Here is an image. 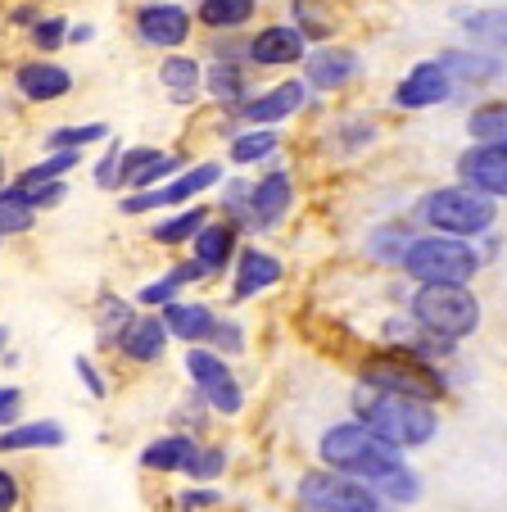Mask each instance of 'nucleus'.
<instances>
[{"label": "nucleus", "instance_id": "b1692460", "mask_svg": "<svg viewBox=\"0 0 507 512\" xmlns=\"http://www.w3.org/2000/svg\"><path fill=\"white\" fill-rule=\"evenodd\" d=\"M163 87H168V96L177 100V105H186V100H195V91H200V68L191 64V59H168V64L159 68Z\"/></svg>", "mask_w": 507, "mask_h": 512}, {"label": "nucleus", "instance_id": "c9c22d12", "mask_svg": "<svg viewBox=\"0 0 507 512\" xmlns=\"http://www.w3.org/2000/svg\"><path fill=\"white\" fill-rule=\"evenodd\" d=\"M100 309L109 313V322H105V327H100V345H109V340H118V331L127 327V318H132V309H127L123 300H114V295H105V300H100Z\"/></svg>", "mask_w": 507, "mask_h": 512}, {"label": "nucleus", "instance_id": "e433bc0d", "mask_svg": "<svg viewBox=\"0 0 507 512\" xmlns=\"http://www.w3.org/2000/svg\"><path fill=\"white\" fill-rule=\"evenodd\" d=\"M222 463H227V454H222V449H213V454H191L182 472H191V476H200V481H209V476L222 472Z\"/></svg>", "mask_w": 507, "mask_h": 512}, {"label": "nucleus", "instance_id": "f257e3e1", "mask_svg": "<svg viewBox=\"0 0 507 512\" xmlns=\"http://www.w3.org/2000/svg\"><path fill=\"white\" fill-rule=\"evenodd\" d=\"M322 458L331 467H340V472L363 476L376 494H385V499H394V503L417 499V481H412V472L403 467L399 449L385 445L381 435L367 431L363 422L331 426V431L322 435Z\"/></svg>", "mask_w": 507, "mask_h": 512}, {"label": "nucleus", "instance_id": "4468645a", "mask_svg": "<svg viewBox=\"0 0 507 512\" xmlns=\"http://www.w3.org/2000/svg\"><path fill=\"white\" fill-rule=\"evenodd\" d=\"M299 55H304V32L299 28H268L249 46L254 64H295Z\"/></svg>", "mask_w": 507, "mask_h": 512}, {"label": "nucleus", "instance_id": "6e6552de", "mask_svg": "<svg viewBox=\"0 0 507 512\" xmlns=\"http://www.w3.org/2000/svg\"><path fill=\"white\" fill-rule=\"evenodd\" d=\"M462 182H471L485 195H503L507 191V145L503 141H480L476 150L458 159Z\"/></svg>", "mask_w": 507, "mask_h": 512}, {"label": "nucleus", "instance_id": "7ed1b4c3", "mask_svg": "<svg viewBox=\"0 0 507 512\" xmlns=\"http://www.w3.org/2000/svg\"><path fill=\"white\" fill-rule=\"evenodd\" d=\"M426 290L412 295V313L426 331L444 340H458L471 336L480 327V304L471 290H462V281H421Z\"/></svg>", "mask_w": 507, "mask_h": 512}, {"label": "nucleus", "instance_id": "72a5a7b5", "mask_svg": "<svg viewBox=\"0 0 507 512\" xmlns=\"http://www.w3.org/2000/svg\"><path fill=\"white\" fill-rule=\"evenodd\" d=\"M100 136H109L105 123H87V127H59V132H50V145H59V150H77V145H87V141H100Z\"/></svg>", "mask_w": 507, "mask_h": 512}, {"label": "nucleus", "instance_id": "9d476101", "mask_svg": "<svg viewBox=\"0 0 507 512\" xmlns=\"http://www.w3.org/2000/svg\"><path fill=\"white\" fill-rule=\"evenodd\" d=\"M449 73H444V64H417L408 73V78L399 82V91H394V100H399L403 109H426V105H440V100H449Z\"/></svg>", "mask_w": 507, "mask_h": 512}, {"label": "nucleus", "instance_id": "2eb2a0df", "mask_svg": "<svg viewBox=\"0 0 507 512\" xmlns=\"http://www.w3.org/2000/svg\"><path fill=\"white\" fill-rule=\"evenodd\" d=\"M286 209H290V177L286 173L263 177V182L254 186V195H249V218H254L259 227L277 223Z\"/></svg>", "mask_w": 507, "mask_h": 512}, {"label": "nucleus", "instance_id": "c03bdc74", "mask_svg": "<svg viewBox=\"0 0 507 512\" xmlns=\"http://www.w3.org/2000/svg\"><path fill=\"white\" fill-rule=\"evenodd\" d=\"M0 345H5V336H0Z\"/></svg>", "mask_w": 507, "mask_h": 512}, {"label": "nucleus", "instance_id": "39448f33", "mask_svg": "<svg viewBox=\"0 0 507 512\" xmlns=\"http://www.w3.org/2000/svg\"><path fill=\"white\" fill-rule=\"evenodd\" d=\"M421 213H426V223L449 236H476L489 232V223H494V200L476 186H449V191L426 195Z\"/></svg>", "mask_w": 507, "mask_h": 512}, {"label": "nucleus", "instance_id": "4be33fe9", "mask_svg": "<svg viewBox=\"0 0 507 512\" xmlns=\"http://www.w3.org/2000/svg\"><path fill=\"white\" fill-rule=\"evenodd\" d=\"M227 254H231V227L204 223L200 232H195V263H200L204 272H218L222 263H227Z\"/></svg>", "mask_w": 507, "mask_h": 512}, {"label": "nucleus", "instance_id": "bb28decb", "mask_svg": "<svg viewBox=\"0 0 507 512\" xmlns=\"http://www.w3.org/2000/svg\"><path fill=\"white\" fill-rule=\"evenodd\" d=\"M440 64H444V68H458L462 78H476V82H485V78H494V73H503V59H480V55H462V50H449Z\"/></svg>", "mask_w": 507, "mask_h": 512}, {"label": "nucleus", "instance_id": "58836bf2", "mask_svg": "<svg viewBox=\"0 0 507 512\" xmlns=\"http://www.w3.org/2000/svg\"><path fill=\"white\" fill-rule=\"evenodd\" d=\"M32 41H37L41 50H55L59 41H64V19H46V23H37V32H32Z\"/></svg>", "mask_w": 507, "mask_h": 512}, {"label": "nucleus", "instance_id": "393cba45", "mask_svg": "<svg viewBox=\"0 0 507 512\" xmlns=\"http://www.w3.org/2000/svg\"><path fill=\"white\" fill-rule=\"evenodd\" d=\"M254 14V0H204L200 5V19L209 28H236Z\"/></svg>", "mask_w": 507, "mask_h": 512}, {"label": "nucleus", "instance_id": "37998d69", "mask_svg": "<svg viewBox=\"0 0 507 512\" xmlns=\"http://www.w3.org/2000/svg\"><path fill=\"white\" fill-rule=\"evenodd\" d=\"M182 503L186 508H204V503H218V494L213 490H191V494H182Z\"/></svg>", "mask_w": 507, "mask_h": 512}, {"label": "nucleus", "instance_id": "c756f323", "mask_svg": "<svg viewBox=\"0 0 507 512\" xmlns=\"http://www.w3.org/2000/svg\"><path fill=\"white\" fill-rule=\"evenodd\" d=\"M204 218H209L204 209H191L182 218H173V223H159L154 227V241H186V236H195L204 227Z\"/></svg>", "mask_w": 507, "mask_h": 512}, {"label": "nucleus", "instance_id": "ddd939ff", "mask_svg": "<svg viewBox=\"0 0 507 512\" xmlns=\"http://www.w3.org/2000/svg\"><path fill=\"white\" fill-rule=\"evenodd\" d=\"M118 345H123L127 358H136V363H154V358L163 354V345H168V327H163L159 318H127V327L118 331Z\"/></svg>", "mask_w": 507, "mask_h": 512}, {"label": "nucleus", "instance_id": "9b49d317", "mask_svg": "<svg viewBox=\"0 0 507 512\" xmlns=\"http://www.w3.org/2000/svg\"><path fill=\"white\" fill-rule=\"evenodd\" d=\"M136 32H141L150 46H182L191 37V19H186L182 5H145L136 14Z\"/></svg>", "mask_w": 507, "mask_h": 512}, {"label": "nucleus", "instance_id": "7c9ffc66", "mask_svg": "<svg viewBox=\"0 0 507 512\" xmlns=\"http://www.w3.org/2000/svg\"><path fill=\"white\" fill-rule=\"evenodd\" d=\"M77 164V150H64V155H55V159H46V164H37V168H23L19 173V186H32V182H50V177H64L68 168Z\"/></svg>", "mask_w": 507, "mask_h": 512}, {"label": "nucleus", "instance_id": "2f4dec72", "mask_svg": "<svg viewBox=\"0 0 507 512\" xmlns=\"http://www.w3.org/2000/svg\"><path fill=\"white\" fill-rule=\"evenodd\" d=\"M209 91L222 100H240V91H245V73H236L231 64H213L209 68Z\"/></svg>", "mask_w": 507, "mask_h": 512}, {"label": "nucleus", "instance_id": "6ab92c4d", "mask_svg": "<svg viewBox=\"0 0 507 512\" xmlns=\"http://www.w3.org/2000/svg\"><path fill=\"white\" fill-rule=\"evenodd\" d=\"M68 87H73V78L55 64H23L19 68V91L28 100H55V96H64Z\"/></svg>", "mask_w": 507, "mask_h": 512}, {"label": "nucleus", "instance_id": "4c0bfd02", "mask_svg": "<svg viewBox=\"0 0 507 512\" xmlns=\"http://www.w3.org/2000/svg\"><path fill=\"white\" fill-rule=\"evenodd\" d=\"M28 227H32V209H23V204H0V236L28 232Z\"/></svg>", "mask_w": 507, "mask_h": 512}, {"label": "nucleus", "instance_id": "473e14b6", "mask_svg": "<svg viewBox=\"0 0 507 512\" xmlns=\"http://www.w3.org/2000/svg\"><path fill=\"white\" fill-rule=\"evenodd\" d=\"M471 136H480V141H503V127H507V114L503 105L494 109H480V114H471Z\"/></svg>", "mask_w": 507, "mask_h": 512}, {"label": "nucleus", "instance_id": "aec40b11", "mask_svg": "<svg viewBox=\"0 0 507 512\" xmlns=\"http://www.w3.org/2000/svg\"><path fill=\"white\" fill-rule=\"evenodd\" d=\"M59 445H64V426L59 422H28V426H14L10 435H0L5 454H19V449H59Z\"/></svg>", "mask_w": 507, "mask_h": 512}, {"label": "nucleus", "instance_id": "1a4fd4ad", "mask_svg": "<svg viewBox=\"0 0 507 512\" xmlns=\"http://www.w3.org/2000/svg\"><path fill=\"white\" fill-rule=\"evenodd\" d=\"M222 177V168L213 164H200V168H191L186 177H177L173 186H163V191H150V195H132V200H123V213H145V209H163V204H182V200H191V195H200V191H209L213 182Z\"/></svg>", "mask_w": 507, "mask_h": 512}, {"label": "nucleus", "instance_id": "f8f14e48", "mask_svg": "<svg viewBox=\"0 0 507 512\" xmlns=\"http://www.w3.org/2000/svg\"><path fill=\"white\" fill-rule=\"evenodd\" d=\"M367 381L372 386H385V390H399V395H412V399H435L440 386L426 377V363L408 368V363H372L367 368Z\"/></svg>", "mask_w": 507, "mask_h": 512}, {"label": "nucleus", "instance_id": "20e7f679", "mask_svg": "<svg viewBox=\"0 0 507 512\" xmlns=\"http://www.w3.org/2000/svg\"><path fill=\"white\" fill-rule=\"evenodd\" d=\"M403 268L412 272L417 281H462L467 286L476 277L480 259L476 250H467V241H453V236H426V241H408L403 250Z\"/></svg>", "mask_w": 507, "mask_h": 512}, {"label": "nucleus", "instance_id": "79ce46f5", "mask_svg": "<svg viewBox=\"0 0 507 512\" xmlns=\"http://www.w3.org/2000/svg\"><path fill=\"white\" fill-rule=\"evenodd\" d=\"M77 372H82V381H87V386H91V395H105V381H100L96 372H91V363H87V358H77Z\"/></svg>", "mask_w": 507, "mask_h": 512}, {"label": "nucleus", "instance_id": "cd10ccee", "mask_svg": "<svg viewBox=\"0 0 507 512\" xmlns=\"http://www.w3.org/2000/svg\"><path fill=\"white\" fill-rule=\"evenodd\" d=\"M272 145H277L272 132H245L236 145H231V159H236V164H259V159L272 155Z\"/></svg>", "mask_w": 507, "mask_h": 512}, {"label": "nucleus", "instance_id": "f704fd0d", "mask_svg": "<svg viewBox=\"0 0 507 512\" xmlns=\"http://www.w3.org/2000/svg\"><path fill=\"white\" fill-rule=\"evenodd\" d=\"M467 28L476 32L480 41H489V46H503V10H489V14H467Z\"/></svg>", "mask_w": 507, "mask_h": 512}, {"label": "nucleus", "instance_id": "f03ea898", "mask_svg": "<svg viewBox=\"0 0 507 512\" xmlns=\"http://www.w3.org/2000/svg\"><path fill=\"white\" fill-rule=\"evenodd\" d=\"M354 413L367 431H376L385 445L394 449H412V445H426L435 435V408L426 399H412V395H399V390H385V386H363L354 390Z\"/></svg>", "mask_w": 507, "mask_h": 512}, {"label": "nucleus", "instance_id": "a878e982", "mask_svg": "<svg viewBox=\"0 0 507 512\" xmlns=\"http://www.w3.org/2000/svg\"><path fill=\"white\" fill-rule=\"evenodd\" d=\"M195 277H204V268H200V263H186V268L168 272V277H163V281H154V286H145V290H141V304H168V300H173V290L182 286V281H195Z\"/></svg>", "mask_w": 507, "mask_h": 512}, {"label": "nucleus", "instance_id": "ea45409f", "mask_svg": "<svg viewBox=\"0 0 507 512\" xmlns=\"http://www.w3.org/2000/svg\"><path fill=\"white\" fill-rule=\"evenodd\" d=\"M19 390H14V386H0V426H5V422H14V413H19Z\"/></svg>", "mask_w": 507, "mask_h": 512}, {"label": "nucleus", "instance_id": "c85d7f7f", "mask_svg": "<svg viewBox=\"0 0 507 512\" xmlns=\"http://www.w3.org/2000/svg\"><path fill=\"white\" fill-rule=\"evenodd\" d=\"M177 164H182L177 155H150L145 164H136V168H132V177H127L123 186H136V191H141V186H150V182H159V177H168Z\"/></svg>", "mask_w": 507, "mask_h": 512}, {"label": "nucleus", "instance_id": "a19ab883", "mask_svg": "<svg viewBox=\"0 0 507 512\" xmlns=\"http://www.w3.org/2000/svg\"><path fill=\"white\" fill-rule=\"evenodd\" d=\"M14 503H19V485H14L10 476L0 472V512H5V508H14Z\"/></svg>", "mask_w": 507, "mask_h": 512}, {"label": "nucleus", "instance_id": "0eeeda50", "mask_svg": "<svg viewBox=\"0 0 507 512\" xmlns=\"http://www.w3.org/2000/svg\"><path fill=\"white\" fill-rule=\"evenodd\" d=\"M186 368H191L195 386L209 395V404L218 408V413H240V386L231 381L227 363H222L213 349H191V358H186Z\"/></svg>", "mask_w": 507, "mask_h": 512}, {"label": "nucleus", "instance_id": "412c9836", "mask_svg": "<svg viewBox=\"0 0 507 512\" xmlns=\"http://www.w3.org/2000/svg\"><path fill=\"white\" fill-rule=\"evenodd\" d=\"M163 327L182 340H204L213 331V313L204 304H173L168 300V313H163Z\"/></svg>", "mask_w": 507, "mask_h": 512}, {"label": "nucleus", "instance_id": "5701e85b", "mask_svg": "<svg viewBox=\"0 0 507 512\" xmlns=\"http://www.w3.org/2000/svg\"><path fill=\"white\" fill-rule=\"evenodd\" d=\"M191 454H195V445L186 435H168V440H154V445L145 449L141 467H150V472H177V467H186Z\"/></svg>", "mask_w": 507, "mask_h": 512}, {"label": "nucleus", "instance_id": "423d86ee", "mask_svg": "<svg viewBox=\"0 0 507 512\" xmlns=\"http://www.w3.org/2000/svg\"><path fill=\"white\" fill-rule=\"evenodd\" d=\"M299 499H304V508H322V512H376L381 508V494L372 485L354 481V476H340V472L304 476Z\"/></svg>", "mask_w": 507, "mask_h": 512}, {"label": "nucleus", "instance_id": "f3484780", "mask_svg": "<svg viewBox=\"0 0 507 512\" xmlns=\"http://www.w3.org/2000/svg\"><path fill=\"white\" fill-rule=\"evenodd\" d=\"M299 105H304V87H299V82H286V87L268 91V96L249 100L240 114H245V123H281V118L295 114Z\"/></svg>", "mask_w": 507, "mask_h": 512}, {"label": "nucleus", "instance_id": "dca6fc26", "mask_svg": "<svg viewBox=\"0 0 507 512\" xmlns=\"http://www.w3.org/2000/svg\"><path fill=\"white\" fill-rule=\"evenodd\" d=\"M354 73H358V59L349 55V50H317V55L308 59V82H313L317 91L345 87Z\"/></svg>", "mask_w": 507, "mask_h": 512}, {"label": "nucleus", "instance_id": "a211bd4d", "mask_svg": "<svg viewBox=\"0 0 507 512\" xmlns=\"http://www.w3.org/2000/svg\"><path fill=\"white\" fill-rule=\"evenodd\" d=\"M281 281V263L263 250H245L240 254V268H236V300H249V295H259L263 286Z\"/></svg>", "mask_w": 507, "mask_h": 512}]
</instances>
